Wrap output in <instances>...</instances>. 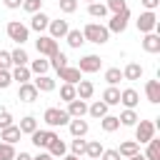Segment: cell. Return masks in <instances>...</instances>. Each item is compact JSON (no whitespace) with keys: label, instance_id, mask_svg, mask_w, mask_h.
Returning a JSON list of instances; mask_svg holds the SVG:
<instances>
[{"label":"cell","instance_id":"16","mask_svg":"<svg viewBox=\"0 0 160 160\" xmlns=\"http://www.w3.org/2000/svg\"><path fill=\"white\" fill-rule=\"evenodd\" d=\"M120 102L125 105V108H138V102H140V95H138V90H132V88H125V90H120Z\"/></svg>","mask_w":160,"mask_h":160},{"label":"cell","instance_id":"20","mask_svg":"<svg viewBox=\"0 0 160 160\" xmlns=\"http://www.w3.org/2000/svg\"><path fill=\"white\" fill-rule=\"evenodd\" d=\"M32 85L38 88V92H52V90H55V80H52L50 75H38V78L32 80Z\"/></svg>","mask_w":160,"mask_h":160},{"label":"cell","instance_id":"49","mask_svg":"<svg viewBox=\"0 0 160 160\" xmlns=\"http://www.w3.org/2000/svg\"><path fill=\"white\" fill-rule=\"evenodd\" d=\"M2 5H5L8 10H18V8L22 5V0H2Z\"/></svg>","mask_w":160,"mask_h":160},{"label":"cell","instance_id":"7","mask_svg":"<svg viewBox=\"0 0 160 160\" xmlns=\"http://www.w3.org/2000/svg\"><path fill=\"white\" fill-rule=\"evenodd\" d=\"M128 22H130V10H120V12H112V18H110V22L105 28L110 32H125Z\"/></svg>","mask_w":160,"mask_h":160},{"label":"cell","instance_id":"33","mask_svg":"<svg viewBox=\"0 0 160 160\" xmlns=\"http://www.w3.org/2000/svg\"><path fill=\"white\" fill-rule=\"evenodd\" d=\"M145 145H148V150H145V158H148V160H160V140L150 138Z\"/></svg>","mask_w":160,"mask_h":160},{"label":"cell","instance_id":"38","mask_svg":"<svg viewBox=\"0 0 160 160\" xmlns=\"http://www.w3.org/2000/svg\"><path fill=\"white\" fill-rule=\"evenodd\" d=\"M105 80H108V85H118L122 80V70L120 68H108L105 70Z\"/></svg>","mask_w":160,"mask_h":160},{"label":"cell","instance_id":"34","mask_svg":"<svg viewBox=\"0 0 160 160\" xmlns=\"http://www.w3.org/2000/svg\"><path fill=\"white\" fill-rule=\"evenodd\" d=\"M65 40H68V45L70 48H80L82 42H85V38H82V30H68V35H65Z\"/></svg>","mask_w":160,"mask_h":160},{"label":"cell","instance_id":"10","mask_svg":"<svg viewBox=\"0 0 160 160\" xmlns=\"http://www.w3.org/2000/svg\"><path fill=\"white\" fill-rule=\"evenodd\" d=\"M58 78L65 80V82H70V85H78V82L82 80V72H80L78 68H72V65H65V68L58 70Z\"/></svg>","mask_w":160,"mask_h":160},{"label":"cell","instance_id":"15","mask_svg":"<svg viewBox=\"0 0 160 160\" xmlns=\"http://www.w3.org/2000/svg\"><path fill=\"white\" fill-rule=\"evenodd\" d=\"M48 25H50V18H48L42 10L32 12V20H30V30H35V32H42V30H48Z\"/></svg>","mask_w":160,"mask_h":160},{"label":"cell","instance_id":"14","mask_svg":"<svg viewBox=\"0 0 160 160\" xmlns=\"http://www.w3.org/2000/svg\"><path fill=\"white\" fill-rule=\"evenodd\" d=\"M48 30H50V38H55V40H60V38H65V35H68V30H70V25H68V20H50V25H48Z\"/></svg>","mask_w":160,"mask_h":160},{"label":"cell","instance_id":"24","mask_svg":"<svg viewBox=\"0 0 160 160\" xmlns=\"http://www.w3.org/2000/svg\"><path fill=\"white\" fill-rule=\"evenodd\" d=\"M140 78H142V65L128 62L125 70H122V80H140Z\"/></svg>","mask_w":160,"mask_h":160},{"label":"cell","instance_id":"8","mask_svg":"<svg viewBox=\"0 0 160 160\" xmlns=\"http://www.w3.org/2000/svg\"><path fill=\"white\" fill-rule=\"evenodd\" d=\"M55 135H58V132H55L52 128H50V130H40V128H38L35 132H30V142H32L35 148H48Z\"/></svg>","mask_w":160,"mask_h":160},{"label":"cell","instance_id":"55","mask_svg":"<svg viewBox=\"0 0 160 160\" xmlns=\"http://www.w3.org/2000/svg\"><path fill=\"white\" fill-rule=\"evenodd\" d=\"M85 2H95V0H85Z\"/></svg>","mask_w":160,"mask_h":160},{"label":"cell","instance_id":"46","mask_svg":"<svg viewBox=\"0 0 160 160\" xmlns=\"http://www.w3.org/2000/svg\"><path fill=\"white\" fill-rule=\"evenodd\" d=\"M10 82H12V75H10V70H0V90L10 88Z\"/></svg>","mask_w":160,"mask_h":160},{"label":"cell","instance_id":"28","mask_svg":"<svg viewBox=\"0 0 160 160\" xmlns=\"http://www.w3.org/2000/svg\"><path fill=\"white\" fill-rule=\"evenodd\" d=\"M100 128H102L105 132H115V130L120 128L118 115H102V118H100Z\"/></svg>","mask_w":160,"mask_h":160},{"label":"cell","instance_id":"43","mask_svg":"<svg viewBox=\"0 0 160 160\" xmlns=\"http://www.w3.org/2000/svg\"><path fill=\"white\" fill-rule=\"evenodd\" d=\"M105 8H108V12H120V10H128V2L125 0H108Z\"/></svg>","mask_w":160,"mask_h":160},{"label":"cell","instance_id":"30","mask_svg":"<svg viewBox=\"0 0 160 160\" xmlns=\"http://www.w3.org/2000/svg\"><path fill=\"white\" fill-rule=\"evenodd\" d=\"M88 15H90V18H100V20H102V18L108 15L105 2H98V0H95V2H88Z\"/></svg>","mask_w":160,"mask_h":160},{"label":"cell","instance_id":"44","mask_svg":"<svg viewBox=\"0 0 160 160\" xmlns=\"http://www.w3.org/2000/svg\"><path fill=\"white\" fill-rule=\"evenodd\" d=\"M15 158V148L10 142H0V160H12Z\"/></svg>","mask_w":160,"mask_h":160},{"label":"cell","instance_id":"48","mask_svg":"<svg viewBox=\"0 0 160 160\" xmlns=\"http://www.w3.org/2000/svg\"><path fill=\"white\" fill-rule=\"evenodd\" d=\"M100 160H122V158H120V152H118V150H102Z\"/></svg>","mask_w":160,"mask_h":160},{"label":"cell","instance_id":"45","mask_svg":"<svg viewBox=\"0 0 160 160\" xmlns=\"http://www.w3.org/2000/svg\"><path fill=\"white\" fill-rule=\"evenodd\" d=\"M10 68H12L10 52H8V50H0V70H10Z\"/></svg>","mask_w":160,"mask_h":160},{"label":"cell","instance_id":"50","mask_svg":"<svg viewBox=\"0 0 160 160\" xmlns=\"http://www.w3.org/2000/svg\"><path fill=\"white\" fill-rule=\"evenodd\" d=\"M140 5H142L145 10H155V8L160 5V0H140Z\"/></svg>","mask_w":160,"mask_h":160},{"label":"cell","instance_id":"13","mask_svg":"<svg viewBox=\"0 0 160 160\" xmlns=\"http://www.w3.org/2000/svg\"><path fill=\"white\" fill-rule=\"evenodd\" d=\"M142 50L150 52V55L160 52V35L158 32H145L142 35Z\"/></svg>","mask_w":160,"mask_h":160},{"label":"cell","instance_id":"9","mask_svg":"<svg viewBox=\"0 0 160 160\" xmlns=\"http://www.w3.org/2000/svg\"><path fill=\"white\" fill-rule=\"evenodd\" d=\"M100 65H102L100 55H85V58H80L78 70H80V72H98V70H100Z\"/></svg>","mask_w":160,"mask_h":160},{"label":"cell","instance_id":"25","mask_svg":"<svg viewBox=\"0 0 160 160\" xmlns=\"http://www.w3.org/2000/svg\"><path fill=\"white\" fill-rule=\"evenodd\" d=\"M102 102L105 105H120V90L115 85H108L105 92H102Z\"/></svg>","mask_w":160,"mask_h":160},{"label":"cell","instance_id":"11","mask_svg":"<svg viewBox=\"0 0 160 160\" xmlns=\"http://www.w3.org/2000/svg\"><path fill=\"white\" fill-rule=\"evenodd\" d=\"M38 88L32 85V82H22L20 88H18V100H22V102H35L38 100Z\"/></svg>","mask_w":160,"mask_h":160},{"label":"cell","instance_id":"21","mask_svg":"<svg viewBox=\"0 0 160 160\" xmlns=\"http://www.w3.org/2000/svg\"><path fill=\"white\" fill-rule=\"evenodd\" d=\"M10 75H12V80H18L20 85H22V82H30V78H32V72H30L28 65H15V68L10 70Z\"/></svg>","mask_w":160,"mask_h":160},{"label":"cell","instance_id":"39","mask_svg":"<svg viewBox=\"0 0 160 160\" xmlns=\"http://www.w3.org/2000/svg\"><path fill=\"white\" fill-rule=\"evenodd\" d=\"M75 98H78V92H75V85H70V82H62V88H60V100L70 102V100H75Z\"/></svg>","mask_w":160,"mask_h":160},{"label":"cell","instance_id":"2","mask_svg":"<svg viewBox=\"0 0 160 160\" xmlns=\"http://www.w3.org/2000/svg\"><path fill=\"white\" fill-rule=\"evenodd\" d=\"M5 32H8V38H10L12 42H18V45H22V42L30 40V28L22 25L20 20H10L8 28H5Z\"/></svg>","mask_w":160,"mask_h":160},{"label":"cell","instance_id":"4","mask_svg":"<svg viewBox=\"0 0 160 160\" xmlns=\"http://www.w3.org/2000/svg\"><path fill=\"white\" fill-rule=\"evenodd\" d=\"M132 128H135V142L138 145H145L150 138H155V122L152 120H138Z\"/></svg>","mask_w":160,"mask_h":160},{"label":"cell","instance_id":"36","mask_svg":"<svg viewBox=\"0 0 160 160\" xmlns=\"http://www.w3.org/2000/svg\"><path fill=\"white\" fill-rule=\"evenodd\" d=\"M108 108H110V105H105L102 100H95L92 105H88V112H90L92 118H98V120H100L102 115H108Z\"/></svg>","mask_w":160,"mask_h":160},{"label":"cell","instance_id":"47","mask_svg":"<svg viewBox=\"0 0 160 160\" xmlns=\"http://www.w3.org/2000/svg\"><path fill=\"white\" fill-rule=\"evenodd\" d=\"M8 125H12V115H10V110H0V130Z\"/></svg>","mask_w":160,"mask_h":160},{"label":"cell","instance_id":"32","mask_svg":"<svg viewBox=\"0 0 160 160\" xmlns=\"http://www.w3.org/2000/svg\"><path fill=\"white\" fill-rule=\"evenodd\" d=\"M18 128H20V132H22V135H30V132H35V130H38V120H35L32 115H25V118L20 120V125H18Z\"/></svg>","mask_w":160,"mask_h":160},{"label":"cell","instance_id":"35","mask_svg":"<svg viewBox=\"0 0 160 160\" xmlns=\"http://www.w3.org/2000/svg\"><path fill=\"white\" fill-rule=\"evenodd\" d=\"M28 68H30V72H35V75H48L50 62H48V60H42V58H38V60H32Z\"/></svg>","mask_w":160,"mask_h":160},{"label":"cell","instance_id":"40","mask_svg":"<svg viewBox=\"0 0 160 160\" xmlns=\"http://www.w3.org/2000/svg\"><path fill=\"white\" fill-rule=\"evenodd\" d=\"M58 8H60V12L72 15V12L78 10V0H58Z\"/></svg>","mask_w":160,"mask_h":160},{"label":"cell","instance_id":"51","mask_svg":"<svg viewBox=\"0 0 160 160\" xmlns=\"http://www.w3.org/2000/svg\"><path fill=\"white\" fill-rule=\"evenodd\" d=\"M12 160H32V155H30V152H22V150H20V155L15 152V158H12Z\"/></svg>","mask_w":160,"mask_h":160},{"label":"cell","instance_id":"52","mask_svg":"<svg viewBox=\"0 0 160 160\" xmlns=\"http://www.w3.org/2000/svg\"><path fill=\"white\" fill-rule=\"evenodd\" d=\"M32 160H55V158H52L50 152H38V155H35Z\"/></svg>","mask_w":160,"mask_h":160},{"label":"cell","instance_id":"42","mask_svg":"<svg viewBox=\"0 0 160 160\" xmlns=\"http://www.w3.org/2000/svg\"><path fill=\"white\" fill-rule=\"evenodd\" d=\"M25 12H38V10H42V0H22V5H20Z\"/></svg>","mask_w":160,"mask_h":160},{"label":"cell","instance_id":"5","mask_svg":"<svg viewBox=\"0 0 160 160\" xmlns=\"http://www.w3.org/2000/svg\"><path fill=\"white\" fill-rule=\"evenodd\" d=\"M135 25H138V30L145 35V32H155L158 30V15H155V10H145V12H140V18L135 20Z\"/></svg>","mask_w":160,"mask_h":160},{"label":"cell","instance_id":"31","mask_svg":"<svg viewBox=\"0 0 160 160\" xmlns=\"http://www.w3.org/2000/svg\"><path fill=\"white\" fill-rule=\"evenodd\" d=\"M10 60H12V68H15V65H28V62H30L28 52L22 50V45H18V48L10 52Z\"/></svg>","mask_w":160,"mask_h":160},{"label":"cell","instance_id":"22","mask_svg":"<svg viewBox=\"0 0 160 160\" xmlns=\"http://www.w3.org/2000/svg\"><path fill=\"white\" fill-rule=\"evenodd\" d=\"M75 92H78V98H80V100H90V98H92V92H95V85H92L90 80H80V82L75 85Z\"/></svg>","mask_w":160,"mask_h":160},{"label":"cell","instance_id":"27","mask_svg":"<svg viewBox=\"0 0 160 160\" xmlns=\"http://www.w3.org/2000/svg\"><path fill=\"white\" fill-rule=\"evenodd\" d=\"M102 142L100 140H90L88 145H85V155L90 158V160H100V155H102Z\"/></svg>","mask_w":160,"mask_h":160},{"label":"cell","instance_id":"6","mask_svg":"<svg viewBox=\"0 0 160 160\" xmlns=\"http://www.w3.org/2000/svg\"><path fill=\"white\" fill-rule=\"evenodd\" d=\"M35 50L40 52V58H50V55H55L60 48H58V40H55V38H50V35H40V38L35 40Z\"/></svg>","mask_w":160,"mask_h":160},{"label":"cell","instance_id":"41","mask_svg":"<svg viewBox=\"0 0 160 160\" xmlns=\"http://www.w3.org/2000/svg\"><path fill=\"white\" fill-rule=\"evenodd\" d=\"M85 145H88V140H82V138H75L72 142H70V150H72V155H85Z\"/></svg>","mask_w":160,"mask_h":160},{"label":"cell","instance_id":"23","mask_svg":"<svg viewBox=\"0 0 160 160\" xmlns=\"http://www.w3.org/2000/svg\"><path fill=\"white\" fill-rule=\"evenodd\" d=\"M48 152L52 155V158H62L65 152H68V145H65V140H60L58 135L50 140V145H48Z\"/></svg>","mask_w":160,"mask_h":160},{"label":"cell","instance_id":"12","mask_svg":"<svg viewBox=\"0 0 160 160\" xmlns=\"http://www.w3.org/2000/svg\"><path fill=\"white\" fill-rule=\"evenodd\" d=\"M68 128H70V135H72V138H85L88 130H90L88 120H82V118H70Z\"/></svg>","mask_w":160,"mask_h":160},{"label":"cell","instance_id":"26","mask_svg":"<svg viewBox=\"0 0 160 160\" xmlns=\"http://www.w3.org/2000/svg\"><path fill=\"white\" fill-rule=\"evenodd\" d=\"M118 120H120V125H125V128H132V125H135L140 118H138V112H135L132 108H125V110L118 115Z\"/></svg>","mask_w":160,"mask_h":160},{"label":"cell","instance_id":"18","mask_svg":"<svg viewBox=\"0 0 160 160\" xmlns=\"http://www.w3.org/2000/svg\"><path fill=\"white\" fill-rule=\"evenodd\" d=\"M20 138H22V132H20V128H18V125H8V128H2V130H0V140H2V142L15 145Z\"/></svg>","mask_w":160,"mask_h":160},{"label":"cell","instance_id":"17","mask_svg":"<svg viewBox=\"0 0 160 160\" xmlns=\"http://www.w3.org/2000/svg\"><path fill=\"white\" fill-rule=\"evenodd\" d=\"M68 115H70V118H82V115H88V102L80 100V98L70 100V102H68Z\"/></svg>","mask_w":160,"mask_h":160},{"label":"cell","instance_id":"19","mask_svg":"<svg viewBox=\"0 0 160 160\" xmlns=\"http://www.w3.org/2000/svg\"><path fill=\"white\" fill-rule=\"evenodd\" d=\"M145 95H148V102L158 105L160 102V80H148L145 82Z\"/></svg>","mask_w":160,"mask_h":160},{"label":"cell","instance_id":"37","mask_svg":"<svg viewBox=\"0 0 160 160\" xmlns=\"http://www.w3.org/2000/svg\"><path fill=\"white\" fill-rule=\"evenodd\" d=\"M48 62H50V68L60 70V68H65V65H68V55H65L62 50H58L55 55H50V60H48Z\"/></svg>","mask_w":160,"mask_h":160},{"label":"cell","instance_id":"1","mask_svg":"<svg viewBox=\"0 0 160 160\" xmlns=\"http://www.w3.org/2000/svg\"><path fill=\"white\" fill-rule=\"evenodd\" d=\"M82 38H85V42L105 45V42L110 40V30H108L105 25H100V22H88V25L82 28Z\"/></svg>","mask_w":160,"mask_h":160},{"label":"cell","instance_id":"3","mask_svg":"<svg viewBox=\"0 0 160 160\" xmlns=\"http://www.w3.org/2000/svg\"><path fill=\"white\" fill-rule=\"evenodd\" d=\"M42 120L48 122V128H62V125L70 122V115H68V110H62V108H48V110L42 112Z\"/></svg>","mask_w":160,"mask_h":160},{"label":"cell","instance_id":"29","mask_svg":"<svg viewBox=\"0 0 160 160\" xmlns=\"http://www.w3.org/2000/svg\"><path fill=\"white\" fill-rule=\"evenodd\" d=\"M118 152H120V158H130V155H135V152H140V145H138L135 140H125V142H120V148H118Z\"/></svg>","mask_w":160,"mask_h":160},{"label":"cell","instance_id":"53","mask_svg":"<svg viewBox=\"0 0 160 160\" xmlns=\"http://www.w3.org/2000/svg\"><path fill=\"white\" fill-rule=\"evenodd\" d=\"M125 160H148V158L140 155V152H135V155H130V158H125Z\"/></svg>","mask_w":160,"mask_h":160},{"label":"cell","instance_id":"54","mask_svg":"<svg viewBox=\"0 0 160 160\" xmlns=\"http://www.w3.org/2000/svg\"><path fill=\"white\" fill-rule=\"evenodd\" d=\"M60 160H80V158H78V155H72V152H70V155H62V158H60Z\"/></svg>","mask_w":160,"mask_h":160}]
</instances>
